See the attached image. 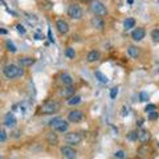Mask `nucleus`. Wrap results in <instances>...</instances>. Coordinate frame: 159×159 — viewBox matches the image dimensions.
<instances>
[{"mask_svg": "<svg viewBox=\"0 0 159 159\" xmlns=\"http://www.w3.org/2000/svg\"><path fill=\"white\" fill-rule=\"evenodd\" d=\"M49 127L53 129L54 131H60V133H65L69 127V123L65 121L64 118H53L51 122H49Z\"/></svg>", "mask_w": 159, "mask_h": 159, "instance_id": "f257e3e1", "label": "nucleus"}, {"mask_svg": "<svg viewBox=\"0 0 159 159\" xmlns=\"http://www.w3.org/2000/svg\"><path fill=\"white\" fill-rule=\"evenodd\" d=\"M61 105L57 101H47L44 105L40 107V113L41 114H56L57 111H60Z\"/></svg>", "mask_w": 159, "mask_h": 159, "instance_id": "f03ea898", "label": "nucleus"}, {"mask_svg": "<svg viewBox=\"0 0 159 159\" xmlns=\"http://www.w3.org/2000/svg\"><path fill=\"white\" fill-rule=\"evenodd\" d=\"M90 11L96 15V16H101V17H103V16H106L107 15L106 7L103 6L99 0H93L92 4H90Z\"/></svg>", "mask_w": 159, "mask_h": 159, "instance_id": "7ed1b4c3", "label": "nucleus"}, {"mask_svg": "<svg viewBox=\"0 0 159 159\" xmlns=\"http://www.w3.org/2000/svg\"><path fill=\"white\" fill-rule=\"evenodd\" d=\"M3 73H4V76H6L8 80H13V78L19 77L20 68L16 66V65H13V64H8V65L4 66Z\"/></svg>", "mask_w": 159, "mask_h": 159, "instance_id": "20e7f679", "label": "nucleus"}, {"mask_svg": "<svg viewBox=\"0 0 159 159\" xmlns=\"http://www.w3.org/2000/svg\"><path fill=\"white\" fill-rule=\"evenodd\" d=\"M64 139H65V142L68 143V145L70 146H76V145H80V143L82 142V135L80 133H68L65 137H64Z\"/></svg>", "mask_w": 159, "mask_h": 159, "instance_id": "39448f33", "label": "nucleus"}, {"mask_svg": "<svg viewBox=\"0 0 159 159\" xmlns=\"http://www.w3.org/2000/svg\"><path fill=\"white\" fill-rule=\"evenodd\" d=\"M68 16L73 20H80L82 17V9L78 4H70L68 7Z\"/></svg>", "mask_w": 159, "mask_h": 159, "instance_id": "423d86ee", "label": "nucleus"}, {"mask_svg": "<svg viewBox=\"0 0 159 159\" xmlns=\"http://www.w3.org/2000/svg\"><path fill=\"white\" fill-rule=\"evenodd\" d=\"M76 94V88L73 85H62V88H60L58 90V96L61 98H70Z\"/></svg>", "mask_w": 159, "mask_h": 159, "instance_id": "0eeeda50", "label": "nucleus"}, {"mask_svg": "<svg viewBox=\"0 0 159 159\" xmlns=\"http://www.w3.org/2000/svg\"><path fill=\"white\" fill-rule=\"evenodd\" d=\"M84 117H85V116H84V113L81 110H78V109L69 111V114H68L69 122H73V123H80L84 119Z\"/></svg>", "mask_w": 159, "mask_h": 159, "instance_id": "6e6552de", "label": "nucleus"}, {"mask_svg": "<svg viewBox=\"0 0 159 159\" xmlns=\"http://www.w3.org/2000/svg\"><path fill=\"white\" fill-rule=\"evenodd\" d=\"M60 151H61V155L64 158H66V159H74L77 157V151L74 150L73 147H70V145L61 147V150H60Z\"/></svg>", "mask_w": 159, "mask_h": 159, "instance_id": "1a4fd4ad", "label": "nucleus"}, {"mask_svg": "<svg viewBox=\"0 0 159 159\" xmlns=\"http://www.w3.org/2000/svg\"><path fill=\"white\" fill-rule=\"evenodd\" d=\"M56 28L60 34H66L69 32V24L64 19H58L56 21Z\"/></svg>", "mask_w": 159, "mask_h": 159, "instance_id": "9d476101", "label": "nucleus"}, {"mask_svg": "<svg viewBox=\"0 0 159 159\" xmlns=\"http://www.w3.org/2000/svg\"><path fill=\"white\" fill-rule=\"evenodd\" d=\"M90 24H92V27H93L94 29H97V31H102L103 27H105L103 19H102L101 16H96V15H94V16L92 17Z\"/></svg>", "mask_w": 159, "mask_h": 159, "instance_id": "9b49d317", "label": "nucleus"}, {"mask_svg": "<svg viewBox=\"0 0 159 159\" xmlns=\"http://www.w3.org/2000/svg\"><path fill=\"white\" fill-rule=\"evenodd\" d=\"M150 139H151V134L148 130H145V129L138 130V141L141 143H147Z\"/></svg>", "mask_w": 159, "mask_h": 159, "instance_id": "f8f14e48", "label": "nucleus"}, {"mask_svg": "<svg viewBox=\"0 0 159 159\" xmlns=\"http://www.w3.org/2000/svg\"><path fill=\"white\" fill-rule=\"evenodd\" d=\"M150 152H151V148L147 143H142V146H139L138 150H137L138 157H141V158H147L150 155Z\"/></svg>", "mask_w": 159, "mask_h": 159, "instance_id": "ddd939ff", "label": "nucleus"}, {"mask_svg": "<svg viewBox=\"0 0 159 159\" xmlns=\"http://www.w3.org/2000/svg\"><path fill=\"white\" fill-rule=\"evenodd\" d=\"M146 36V31L143 28H137V29H134L133 33H131V37L134 41H142L143 37Z\"/></svg>", "mask_w": 159, "mask_h": 159, "instance_id": "4468645a", "label": "nucleus"}, {"mask_svg": "<svg viewBox=\"0 0 159 159\" xmlns=\"http://www.w3.org/2000/svg\"><path fill=\"white\" fill-rule=\"evenodd\" d=\"M15 125H16V118H15L12 113H8L7 116L4 117V126L12 129V127H15Z\"/></svg>", "mask_w": 159, "mask_h": 159, "instance_id": "2eb2a0df", "label": "nucleus"}, {"mask_svg": "<svg viewBox=\"0 0 159 159\" xmlns=\"http://www.w3.org/2000/svg\"><path fill=\"white\" fill-rule=\"evenodd\" d=\"M60 82H61V85H73L74 80L70 74L68 73H61L60 74Z\"/></svg>", "mask_w": 159, "mask_h": 159, "instance_id": "dca6fc26", "label": "nucleus"}, {"mask_svg": "<svg viewBox=\"0 0 159 159\" xmlns=\"http://www.w3.org/2000/svg\"><path fill=\"white\" fill-rule=\"evenodd\" d=\"M53 131L47 134V143L48 145H51V146H57L58 145V137H57V134L53 133Z\"/></svg>", "mask_w": 159, "mask_h": 159, "instance_id": "f3484780", "label": "nucleus"}, {"mask_svg": "<svg viewBox=\"0 0 159 159\" xmlns=\"http://www.w3.org/2000/svg\"><path fill=\"white\" fill-rule=\"evenodd\" d=\"M34 61L36 60L32 57H21V58H19V65L21 68H28V66H32Z\"/></svg>", "mask_w": 159, "mask_h": 159, "instance_id": "a211bd4d", "label": "nucleus"}, {"mask_svg": "<svg viewBox=\"0 0 159 159\" xmlns=\"http://www.w3.org/2000/svg\"><path fill=\"white\" fill-rule=\"evenodd\" d=\"M99 58H101V53H99L98 51H90L86 56V60L89 62H96Z\"/></svg>", "mask_w": 159, "mask_h": 159, "instance_id": "6ab92c4d", "label": "nucleus"}, {"mask_svg": "<svg viewBox=\"0 0 159 159\" xmlns=\"http://www.w3.org/2000/svg\"><path fill=\"white\" fill-rule=\"evenodd\" d=\"M127 54H129V56H130L131 58H138V57H139V51H138V48L130 45V47L127 48Z\"/></svg>", "mask_w": 159, "mask_h": 159, "instance_id": "aec40b11", "label": "nucleus"}, {"mask_svg": "<svg viewBox=\"0 0 159 159\" xmlns=\"http://www.w3.org/2000/svg\"><path fill=\"white\" fill-rule=\"evenodd\" d=\"M66 103H68L69 106H74V105H78V103H81V97H80V96H76V94H74L73 97L68 98Z\"/></svg>", "mask_w": 159, "mask_h": 159, "instance_id": "412c9836", "label": "nucleus"}, {"mask_svg": "<svg viewBox=\"0 0 159 159\" xmlns=\"http://www.w3.org/2000/svg\"><path fill=\"white\" fill-rule=\"evenodd\" d=\"M94 74H96V77H97V80L101 84H107L109 82V78H107V76H105L102 72H99V70H97V72H94Z\"/></svg>", "mask_w": 159, "mask_h": 159, "instance_id": "4be33fe9", "label": "nucleus"}, {"mask_svg": "<svg viewBox=\"0 0 159 159\" xmlns=\"http://www.w3.org/2000/svg\"><path fill=\"white\" fill-rule=\"evenodd\" d=\"M123 27H125V29H131L133 27H135V20H134L133 17L126 19L125 23H123Z\"/></svg>", "mask_w": 159, "mask_h": 159, "instance_id": "5701e85b", "label": "nucleus"}, {"mask_svg": "<svg viewBox=\"0 0 159 159\" xmlns=\"http://www.w3.org/2000/svg\"><path fill=\"white\" fill-rule=\"evenodd\" d=\"M127 139L129 141H133V142L138 141V131H130L127 134Z\"/></svg>", "mask_w": 159, "mask_h": 159, "instance_id": "b1692460", "label": "nucleus"}, {"mask_svg": "<svg viewBox=\"0 0 159 159\" xmlns=\"http://www.w3.org/2000/svg\"><path fill=\"white\" fill-rule=\"evenodd\" d=\"M65 54H66V57H68V58H70V60H73L74 57H76V52H74V49H73V48H66Z\"/></svg>", "mask_w": 159, "mask_h": 159, "instance_id": "393cba45", "label": "nucleus"}, {"mask_svg": "<svg viewBox=\"0 0 159 159\" xmlns=\"http://www.w3.org/2000/svg\"><path fill=\"white\" fill-rule=\"evenodd\" d=\"M151 39L154 43L159 44V29H154V31L151 32Z\"/></svg>", "mask_w": 159, "mask_h": 159, "instance_id": "a878e982", "label": "nucleus"}, {"mask_svg": "<svg viewBox=\"0 0 159 159\" xmlns=\"http://www.w3.org/2000/svg\"><path fill=\"white\" fill-rule=\"evenodd\" d=\"M6 45H7V51H8V52H11V53L16 52V47H15L13 44L9 41V40H7V41H6Z\"/></svg>", "mask_w": 159, "mask_h": 159, "instance_id": "bb28decb", "label": "nucleus"}, {"mask_svg": "<svg viewBox=\"0 0 159 159\" xmlns=\"http://www.w3.org/2000/svg\"><path fill=\"white\" fill-rule=\"evenodd\" d=\"M147 116H148V119H150V121H155V119L159 118V113L157 110H154V111L147 113Z\"/></svg>", "mask_w": 159, "mask_h": 159, "instance_id": "cd10ccee", "label": "nucleus"}, {"mask_svg": "<svg viewBox=\"0 0 159 159\" xmlns=\"http://www.w3.org/2000/svg\"><path fill=\"white\" fill-rule=\"evenodd\" d=\"M139 98H141L142 102H146V101H148V94L146 92H141L139 93Z\"/></svg>", "mask_w": 159, "mask_h": 159, "instance_id": "c85d7f7f", "label": "nucleus"}, {"mask_svg": "<svg viewBox=\"0 0 159 159\" xmlns=\"http://www.w3.org/2000/svg\"><path fill=\"white\" fill-rule=\"evenodd\" d=\"M114 157L119 158V159H123L126 157V154H125V151H123V150H118V151H116V154H114Z\"/></svg>", "mask_w": 159, "mask_h": 159, "instance_id": "c756f323", "label": "nucleus"}, {"mask_svg": "<svg viewBox=\"0 0 159 159\" xmlns=\"http://www.w3.org/2000/svg\"><path fill=\"white\" fill-rule=\"evenodd\" d=\"M117 96H118V88H113L111 92H110V98L111 99H116Z\"/></svg>", "mask_w": 159, "mask_h": 159, "instance_id": "7c9ffc66", "label": "nucleus"}, {"mask_svg": "<svg viewBox=\"0 0 159 159\" xmlns=\"http://www.w3.org/2000/svg\"><path fill=\"white\" fill-rule=\"evenodd\" d=\"M154 110H157V106L152 105V103H148V105L146 106V109H145L146 113H150V111H154Z\"/></svg>", "mask_w": 159, "mask_h": 159, "instance_id": "2f4dec72", "label": "nucleus"}, {"mask_svg": "<svg viewBox=\"0 0 159 159\" xmlns=\"http://www.w3.org/2000/svg\"><path fill=\"white\" fill-rule=\"evenodd\" d=\"M6 139H7V134H6V130H2L0 131V142L4 143L6 142Z\"/></svg>", "mask_w": 159, "mask_h": 159, "instance_id": "473e14b6", "label": "nucleus"}, {"mask_svg": "<svg viewBox=\"0 0 159 159\" xmlns=\"http://www.w3.org/2000/svg\"><path fill=\"white\" fill-rule=\"evenodd\" d=\"M16 29H17V31H19L20 33H21V34H24V33L27 32V31H25V28H24V27L21 25V24H17V25H16Z\"/></svg>", "mask_w": 159, "mask_h": 159, "instance_id": "72a5a7b5", "label": "nucleus"}, {"mask_svg": "<svg viewBox=\"0 0 159 159\" xmlns=\"http://www.w3.org/2000/svg\"><path fill=\"white\" fill-rule=\"evenodd\" d=\"M127 114H129V109H126V106H123V107H122V111H121V116L126 117Z\"/></svg>", "mask_w": 159, "mask_h": 159, "instance_id": "f704fd0d", "label": "nucleus"}, {"mask_svg": "<svg viewBox=\"0 0 159 159\" xmlns=\"http://www.w3.org/2000/svg\"><path fill=\"white\" fill-rule=\"evenodd\" d=\"M143 122H145V121H143V118H139L138 121H137V126L138 127H142L143 126Z\"/></svg>", "mask_w": 159, "mask_h": 159, "instance_id": "c9c22d12", "label": "nucleus"}, {"mask_svg": "<svg viewBox=\"0 0 159 159\" xmlns=\"http://www.w3.org/2000/svg\"><path fill=\"white\" fill-rule=\"evenodd\" d=\"M0 33H2V34H6V33H7V31H6V29H3V28H2V29H0Z\"/></svg>", "mask_w": 159, "mask_h": 159, "instance_id": "e433bc0d", "label": "nucleus"}, {"mask_svg": "<svg viewBox=\"0 0 159 159\" xmlns=\"http://www.w3.org/2000/svg\"><path fill=\"white\" fill-rule=\"evenodd\" d=\"M82 3H90V2H93V0H81Z\"/></svg>", "mask_w": 159, "mask_h": 159, "instance_id": "4c0bfd02", "label": "nucleus"}, {"mask_svg": "<svg viewBox=\"0 0 159 159\" xmlns=\"http://www.w3.org/2000/svg\"><path fill=\"white\" fill-rule=\"evenodd\" d=\"M127 3H129V4H133V3H134V0H127Z\"/></svg>", "mask_w": 159, "mask_h": 159, "instance_id": "58836bf2", "label": "nucleus"}, {"mask_svg": "<svg viewBox=\"0 0 159 159\" xmlns=\"http://www.w3.org/2000/svg\"><path fill=\"white\" fill-rule=\"evenodd\" d=\"M158 146H159V143H158Z\"/></svg>", "mask_w": 159, "mask_h": 159, "instance_id": "ea45409f", "label": "nucleus"}]
</instances>
